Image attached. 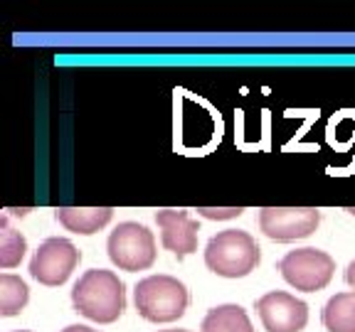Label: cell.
Returning a JSON list of instances; mask_svg holds the SVG:
<instances>
[{
	"label": "cell",
	"instance_id": "obj_8",
	"mask_svg": "<svg viewBox=\"0 0 355 332\" xmlns=\"http://www.w3.org/2000/svg\"><path fill=\"white\" fill-rule=\"evenodd\" d=\"M257 313L266 332H301L309 322V305L284 290L261 295L257 300Z\"/></svg>",
	"mask_w": 355,
	"mask_h": 332
},
{
	"label": "cell",
	"instance_id": "obj_18",
	"mask_svg": "<svg viewBox=\"0 0 355 332\" xmlns=\"http://www.w3.org/2000/svg\"><path fill=\"white\" fill-rule=\"evenodd\" d=\"M161 332H190V330H161Z\"/></svg>",
	"mask_w": 355,
	"mask_h": 332
},
{
	"label": "cell",
	"instance_id": "obj_7",
	"mask_svg": "<svg viewBox=\"0 0 355 332\" xmlns=\"http://www.w3.org/2000/svg\"><path fill=\"white\" fill-rule=\"evenodd\" d=\"M79 259L82 254L69 239L52 237L40 243V249L35 251L33 261H30V276L42 286H62L72 276Z\"/></svg>",
	"mask_w": 355,
	"mask_h": 332
},
{
	"label": "cell",
	"instance_id": "obj_13",
	"mask_svg": "<svg viewBox=\"0 0 355 332\" xmlns=\"http://www.w3.org/2000/svg\"><path fill=\"white\" fill-rule=\"evenodd\" d=\"M30 300V288L22 278L12 276V273H3L0 276V315H17Z\"/></svg>",
	"mask_w": 355,
	"mask_h": 332
},
{
	"label": "cell",
	"instance_id": "obj_4",
	"mask_svg": "<svg viewBox=\"0 0 355 332\" xmlns=\"http://www.w3.org/2000/svg\"><path fill=\"white\" fill-rule=\"evenodd\" d=\"M106 251L114 266L121 271H146L155 261V239L153 232L139 221H121L109 234Z\"/></svg>",
	"mask_w": 355,
	"mask_h": 332
},
{
	"label": "cell",
	"instance_id": "obj_11",
	"mask_svg": "<svg viewBox=\"0 0 355 332\" xmlns=\"http://www.w3.org/2000/svg\"><path fill=\"white\" fill-rule=\"evenodd\" d=\"M321 320L328 332H355V290L333 295L323 305Z\"/></svg>",
	"mask_w": 355,
	"mask_h": 332
},
{
	"label": "cell",
	"instance_id": "obj_20",
	"mask_svg": "<svg viewBox=\"0 0 355 332\" xmlns=\"http://www.w3.org/2000/svg\"><path fill=\"white\" fill-rule=\"evenodd\" d=\"M350 212H353V214H355V210H350Z\"/></svg>",
	"mask_w": 355,
	"mask_h": 332
},
{
	"label": "cell",
	"instance_id": "obj_12",
	"mask_svg": "<svg viewBox=\"0 0 355 332\" xmlns=\"http://www.w3.org/2000/svg\"><path fill=\"white\" fill-rule=\"evenodd\" d=\"M200 332H254L250 315L239 305H217L205 315Z\"/></svg>",
	"mask_w": 355,
	"mask_h": 332
},
{
	"label": "cell",
	"instance_id": "obj_2",
	"mask_svg": "<svg viewBox=\"0 0 355 332\" xmlns=\"http://www.w3.org/2000/svg\"><path fill=\"white\" fill-rule=\"evenodd\" d=\"M261 251L254 237L242 229H225L205 246V266L222 278H244L259 266Z\"/></svg>",
	"mask_w": 355,
	"mask_h": 332
},
{
	"label": "cell",
	"instance_id": "obj_6",
	"mask_svg": "<svg viewBox=\"0 0 355 332\" xmlns=\"http://www.w3.org/2000/svg\"><path fill=\"white\" fill-rule=\"evenodd\" d=\"M321 212L316 207H264L259 212V229L272 241H296L316 232Z\"/></svg>",
	"mask_w": 355,
	"mask_h": 332
},
{
	"label": "cell",
	"instance_id": "obj_14",
	"mask_svg": "<svg viewBox=\"0 0 355 332\" xmlns=\"http://www.w3.org/2000/svg\"><path fill=\"white\" fill-rule=\"evenodd\" d=\"M25 251H28L25 237H22L20 232H15V229H10L6 221H3V234H0V266H3V268H15L22 261V256H25Z\"/></svg>",
	"mask_w": 355,
	"mask_h": 332
},
{
	"label": "cell",
	"instance_id": "obj_19",
	"mask_svg": "<svg viewBox=\"0 0 355 332\" xmlns=\"http://www.w3.org/2000/svg\"><path fill=\"white\" fill-rule=\"evenodd\" d=\"M15 332H28V330H15Z\"/></svg>",
	"mask_w": 355,
	"mask_h": 332
},
{
	"label": "cell",
	"instance_id": "obj_3",
	"mask_svg": "<svg viewBox=\"0 0 355 332\" xmlns=\"http://www.w3.org/2000/svg\"><path fill=\"white\" fill-rule=\"evenodd\" d=\"M139 315L148 322H173L185 315L190 303L188 288L173 276H148L133 290Z\"/></svg>",
	"mask_w": 355,
	"mask_h": 332
},
{
	"label": "cell",
	"instance_id": "obj_15",
	"mask_svg": "<svg viewBox=\"0 0 355 332\" xmlns=\"http://www.w3.org/2000/svg\"><path fill=\"white\" fill-rule=\"evenodd\" d=\"M200 214L205 219H234V216L242 214V207H227V210H210V207H200Z\"/></svg>",
	"mask_w": 355,
	"mask_h": 332
},
{
	"label": "cell",
	"instance_id": "obj_1",
	"mask_svg": "<svg viewBox=\"0 0 355 332\" xmlns=\"http://www.w3.org/2000/svg\"><path fill=\"white\" fill-rule=\"evenodd\" d=\"M72 303L79 315L94 322H116L126 310L123 281L114 271L92 268L72 288Z\"/></svg>",
	"mask_w": 355,
	"mask_h": 332
},
{
	"label": "cell",
	"instance_id": "obj_17",
	"mask_svg": "<svg viewBox=\"0 0 355 332\" xmlns=\"http://www.w3.org/2000/svg\"><path fill=\"white\" fill-rule=\"evenodd\" d=\"M62 332H99V330H92V327H87V325H69Z\"/></svg>",
	"mask_w": 355,
	"mask_h": 332
},
{
	"label": "cell",
	"instance_id": "obj_16",
	"mask_svg": "<svg viewBox=\"0 0 355 332\" xmlns=\"http://www.w3.org/2000/svg\"><path fill=\"white\" fill-rule=\"evenodd\" d=\"M345 283H348L350 288H355V261H350L348 268H345Z\"/></svg>",
	"mask_w": 355,
	"mask_h": 332
},
{
	"label": "cell",
	"instance_id": "obj_10",
	"mask_svg": "<svg viewBox=\"0 0 355 332\" xmlns=\"http://www.w3.org/2000/svg\"><path fill=\"white\" fill-rule=\"evenodd\" d=\"M114 216L111 207H62L57 210V221L74 234H96L104 229Z\"/></svg>",
	"mask_w": 355,
	"mask_h": 332
},
{
	"label": "cell",
	"instance_id": "obj_5",
	"mask_svg": "<svg viewBox=\"0 0 355 332\" xmlns=\"http://www.w3.org/2000/svg\"><path fill=\"white\" fill-rule=\"evenodd\" d=\"M279 271H282L284 281L294 286L296 290L316 293L331 283L333 273H336V261L326 251L306 246V249L288 251L279 261Z\"/></svg>",
	"mask_w": 355,
	"mask_h": 332
},
{
	"label": "cell",
	"instance_id": "obj_9",
	"mask_svg": "<svg viewBox=\"0 0 355 332\" xmlns=\"http://www.w3.org/2000/svg\"><path fill=\"white\" fill-rule=\"evenodd\" d=\"M155 224L161 227V241L168 251L183 259L198 249V221L190 219L183 210H163L155 214Z\"/></svg>",
	"mask_w": 355,
	"mask_h": 332
}]
</instances>
